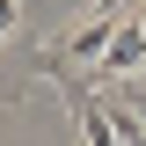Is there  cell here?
<instances>
[{"label":"cell","instance_id":"obj_1","mask_svg":"<svg viewBox=\"0 0 146 146\" xmlns=\"http://www.w3.org/2000/svg\"><path fill=\"white\" fill-rule=\"evenodd\" d=\"M15 29H22V0H0V44H7Z\"/></svg>","mask_w":146,"mask_h":146}]
</instances>
